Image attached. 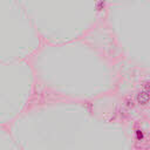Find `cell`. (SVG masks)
Segmentation results:
<instances>
[{
	"label": "cell",
	"instance_id": "6da1fadb",
	"mask_svg": "<svg viewBox=\"0 0 150 150\" xmlns=\"http://www.w3.org/2000/svg\"><path fill=\"white\" fill-rule=\"evenodd\" d=\"M34 47L28 16L16 0H0V61L22 60Z\"/></svg>",
	"mask_w": 150,
	"mask_h": 150
},
{
	"label": "cell",
	"instance_id": "7a4b0ae2",
	"mask_svg": "<svg viewBox=\"0 0 150 150\" xmlns=\"http://www.w3.org/2000/svg\"><path fill=\"white\" fill-rule=\"evenodd\" d=\"M30 91V74L22 60L0 61V128L21 114Z\"/></svg>",
	"mask_w": 150,
	"mask_h": 150
},
{
	"label": "cell",
	"instance_id": "277c9868",
	"mask_svg": "<svg viewBox=\"0 0 150 150\" xmlns=\"http://www.w3.org/2000/svg\"><path fill=\"white\" fill-rule=\"evenodd\" d=\"M137 137H138V138H142V137H143V134H142L139 130H137Z\"/></svg>",
	"mask_w": 150,
	"mask_h": 150
},
{
	"label": "cell",
	"instance_id": "3957f363",
	"mask_svg": "<svg viewBox=\"0 0 150 150\" xmlns=\"http://www.w3.org/2000/svg\"><path fill=\"white\" fill-rule=\"evenodd\" d=\"M149 98H150V95L146 93V91H142V93H139L138 94V97H137V100H138V102L139 103H146L148 101H149Z\"/></svg>",
	"mask_w": 150,
	"mask_h": 150
}]
</instances>
